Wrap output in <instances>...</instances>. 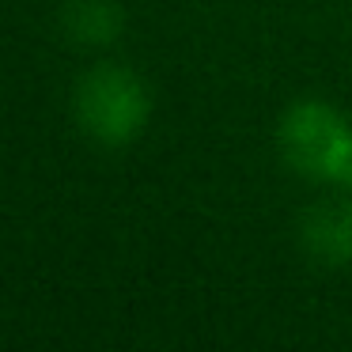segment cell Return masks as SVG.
Returning a JSON list of instances; mask_svg holds the SVG:
<instances>
[{"label":"cell","mask_w":352,"mask_h":352,"mask_svg":"<svg viewBox=\"0 0 352 352\" xmlns=\"http://www.w3.org/2000/svg\"><path fill=\"white\" fill-rule=\"evenodd\" d=\"M276 148L296 175L352 190V122L326 99H296L276 118Z\"/></svg>","instance_id":"6da1fadb"},{"label":"cell","mask_w":352,"mask_h":352,"mask_svg":"<svg viewBox=\"0 0 352 352\" xmlns=\"http://www.w3.org/2000/svg\"><path fill=\"white\" fill-rule=\"evenodd\" d=\"M72 114L95 144L129 148L152 122V91L140 72L102 61L80 76L72 91Z\"/></svg>","instance_id":"7a4b0ae2"},{"label":"cell","mask_w":352,"mask_h":352,"mask_svg":"<svg viewBox=\"0 0 352 352\" xmlns=\"http://www.w3.org/2000/svg\"><path fill=\"white\" fill-rule=\"evenodd\" d=\"M299 246L311 261L326 269L352 265V201L326 197L303 208L299 216Z\"/></svg>","instance_id":"3957f363"},{"label":"cell","mask_w":352,"mask_h":352,"mask_svg":"<svg viewBox=\"0 0 352 352\" xmlns=\"http://www.w3.org/2000/svg\"><path fill=\"white\" fill-rule=\"evenodd\" d=\"M57 23L69 42L84 50H102L125 34V8L118 0H65Z\"/></svg>","instance_id":"277c9868"}]
</instances>
